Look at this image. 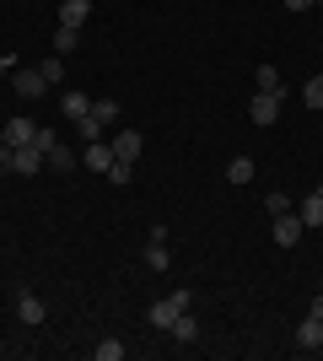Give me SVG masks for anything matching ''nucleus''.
Here are the masks:
<instances>
[{"label":"nucleus","instance_id":"obj_1","mask_svg":"<svg viewBox=\"0 0 323 361\" xmlns=\"http://www.w3.org/2000/svg\"><path fill=\"white\" fill-rule=\"evenodd\" d=\"M189 307H194V291H172V297H162V302H151V329H172V324H178V313H189Z\"/></svg>","mask_w":323,"mask_h":361},{"label":"nucleus","instance_id":"obj_2","mask_svg":"<svg viewBox=\"0 0 323 361\" xmlns=\"http://www.w3.org/2000/svg\"><path fill=\"white\" fill-rule=\"evenodd\" d=\"M11 92L22 97V103H38L49 92V81H44V71L38 65H16V75H11Z\"/></svg>","mask_w":323,"mask_h":361},{"label":"nucleus","instance_id":"obj_3","mask_svg":"<svg viewBox=\"0 0 323 361\" xmlns=\"http://www.w3.org/2000/svg\"><path fill=\"white\" fill-rule=\"evenodd\" d=\"M248 119L253 124H275L280 119V97L275 92H253V97H248Z\"/></svg>","mask_w":323,"mask_h":361},{"label":"nucleus","instance_id":"obj_4","mask_svg":"<svg viewBox=\"0 0 323 361\" xmlns=\"http://www.w3.org/2000/svg\"><path fill=\"white\" fill-rule=\"evenodd\" d=\"M140 151H146L140 130H119V135H113V162H140Z\"/></svg>","mask_w":323,"mask_h":361},{"label":"nucleus","instance_id":"obj_5","mask_svg":"<svg viewBox=\"0 0 323 361\" xmlns=\"http://www.w3.org/2000/svg\"><path fill=\"white\" fill-rule=\"evenodd\" d=\"M16 318H22L27 329H38V324H44V318H49L44 297H32V291H22V297H16Z\"/></svg>","mask_w":323,"mask_h":361},{"label":"nucleus","instance_id":"obj_6","mask_svg":"<svg viewBox=\"0 0 323 361\" xmlns=\"http://www.w3.org/2000/svg\"><path fill=\"white\" fill-rule=\"evenodd\" d=\"M302 232H308V226H302V216H275V243L280 248H296V243H302Z\"/></svg>","mask_w":323,"mask_h":361},{"label":"nucleus","instance_id":"obj_7","mask_svg":"<svg viewBox=\"0 0 323 361\" xmlns=\"http://www.w3.org/2000/svg\"><path fill=\"white\" fill-rule=\"evenodd\" d=\"M296 350H323V318H302L296 324Z\"/></svg>","mask_w":323,"mask_h":361},{"label":"nucleus","instance_id":"obj_8","mask_svg":"<svg viewBox=\"0 0 323 361\" xmlns=\"http://www.w3.org/2000/svg\"><path fill=\"white\" fill-rule=\"evenodd\" d=\"M38 167H44V151L32 146H11V173H38Z\"/></svg>","mask_w":323,"mask_h":361},{"label":"nucleus","instance_id":"obj_9","mask_svg":"<svg viewBox=\"0 0 323 361\" xmlns=\"http://www.w3.org/2000/svg\"><path fill=\"white\" fill-rule=\"evenodd\" d=\"M92 16V0H60V27H81Z\"/></svg>","mask_w":323,"mask_h":361},{"label":"nucleus","instance_id":"obj_10","mask_svg":"<svg viewBox=\"0 0 323 361\" xmlns=\"http://www.w3.org/2000/svg\"><path fill=\"white\" fill-rule=\"evenodd\" d=\"M81 162L92 167V173H108V167H113V146H108V140H92V146H87V157H81Z\"/></svg>","mask_w":323,"mask_h":361},{"label":"nucleus","instance_id":"obj_11","mask_svg":"<svg viewBox=\"0 0 323 361\" xmlns=\"http://www.w3.org/2000/svg\"><path fill=\"white\" fill-rule=\"evenodd\" d=\"M60 108H65V119H87V114H92V97H87V92H65L60 97Z\"/></svg>","mask_w":323,"mask_h":361},{"label":"nucleus","instance_id":"obj_12","mask_svg":"<svg viewBox=\"0 0 323 361\" xmlns=\"http://www.w3.org/2000/svg\"><path fill=\"white\" fill-rule=\"evenodd\" d=\"M296 216H302V226H323V183L302 200V211H296Z\"/></svg>","mask_w":323,"mask_h":361},{"label":"nucleus","instance_id":"obj_13","mask_svg":"<svg viewBox=\"0 0 323 361\" xmlns=\"http://www.w3.org/2000/svg\"><path fill=\"white\" fill-rule=\"evenodd\" d=\"M172 340H178V345H194V340H200V324H194V313H178V324H172Z\"/></svg>","mask_w":323,"mask_h":361},{"label":"nucleus","instance_id":"obj_14","mask_svg":"<svg viewBox=\"0 0 323 361\" xmlns=\"http://www.w3.org/2000/svg\"><path fill=\"white\" fill-rule=\"evenodd\" d=\"M253 173H259L253 157H232V162H227V183H253Z\"/></svg>","mask_w":323,"mask_h":361},{"label":"nucleus","instance_id":"obj_15","mask_svg":"<svg viewBox=\"0 0 323 361\" xmlns=\"http://www.w3.org/2000/svg\"><path fill=\"white\" fill-rule=\"evenodd\" d=\"M32 130H38L32 119H11V124H6V146H27V140H32Z\"/></svg>","mask_w":323,"mask_h":361},{"label":"nucleus","instance_id":"obj_16","mask_svg":"<svg viewBox=\"0 0 323 361\" xmlns=\"http://www.w3.org/2000/svg\"><path fill=\"white\" fill-rule=\"evenodd\" d=\"M253 81H259V92H275V97H286V87H280V71H275V65H259V71H253Z\"/></svg>","mask_w":323,"mask_h":361},{"label":"nucleus","instance_id":"obj_17","mask_svg":"<svg viewBox=\"0 0 323 361\" xmlns=\"http://www.w3.org/2000/svg\"><path fill=\"white\" fill-rule=\"evenodd\" d=\"M49 44H54V54H70V49L81 44V27H54V38H49Z\"/></svg>","mask_w":323,"mask_h":361},{"label":"nucleus","instance_id":"obj_18","mask_svg":"<svg viewBox=\"0 0 323 361\" xmlns=\"http://www.w3.org/2000/svg\"><path fill=\"white\" fill-rule=\"evenodd\" d=\"M38 71H44L49 87H60V81H65V54H49V60H38Z\"/></svg>","mask_w":323,"mask_h":361},{"label":"nucleus","instance_id":"obj_19","mask_svg":"<svg viewBox=\"0 0 323 361\" xmlns=\"http://www.w3.org/2000/svg\"><path fill=\"white\" fill-rule=\"evenodd\" d=\"M302 103H308L312 114L323 108V75H308V81H302Z\"/></svg>","mask_w":323,"mask_h":361},{"label":"nucleus","instance_id":"obj_20","mask_svg":"<svg viewBox=\"0 0 323 361\" xmlns=\"http://www.w3.org/2000/svg\"><path fill=\"white\" fill-rule=\"evenodd\" d=\"M76 130H81V140L92 146V140H103V130H108V124L97 119V114H87V119H76Z\"/></svg>","mask_w":323,"mask_h":361},{"label":"nucleus","instance_id":"obj_21","mask_svg":"<svg viewBox=\"0 0 323 361\" xmlns=\"http://www.w3.org/2000/svg\"><path fill=\"white\" fill-rule=\"evenodd\" d=\"M103 178L113 183V189H124V183L135 178V162H113V167H108V173H103Z\"/></svg>","mask_w":323,"mask_h":361},{"label":"nucleus","instance_id":"obj_22","mask_svg":"<svg viewBox=\"0 0 323 361\" xmlns=\"http://www.w3.org/2000/svg\"><path fill=\"white\" fill-rule=\"evenodd\" d=\"M172 259H167V243H151V248H146V270H167Z\"/></svg>","mask_w":323,"mask_h":361},{"label":"nucleus","instance_id":"obj_23","mask_svg":"<svg viewBox=\"0 0 323 361\" xmlns=\"http://www.w3.org/2000/svg\"><path fill=\"white\" fill-rule=\"evenodd\" d=\"M264 211H270V216H286V211H291V195L270 189V195H264Z\"/></svg>","mask_w":323,"mask_h":361},{"label":"nucleus","instance_id":"obj_24","mask_svg":"<svg viewBox=\"0 0 323 361\" xmlns=\"http://www.w3.org/2000/svg\"><path fill=\"white\" fill-rule=\"evenodd\" d=\"M32 146H38V151H44V157H49V151L60 146V135H54V130H44V124H38V130H32Z\"/></svg>","mask_w":323,"mask_h":361},{"label":"nucleus","instance_id":"obj_25","mask_svg":"<svg viewBox=\"0 0 323 361\" xmlns=\"http://www.w3.org/2000/svg\"><path fill=\"white\" fill-rule=\"evenodd\" d=\"M92 356H97V361H124V345H119V340H103Z\"/></svg>","mask_w":323,"mask_h":361},{"label":"nucleus","instance_id":"obj_26","mask_svg":"<svg viewBox=\"0 0 323 361\" xmlns=\"http://www.w3.org/2000/svg\"><path fill=\"white\" fill-rule=\"evenodd\" d=\"M44 162H49V167H60V173H65V167H76V157H70V151H65V146H54V151H49V157H44Z\"/></svg>","mask_w":323,"mask_h":361},{"label":"nucleus","instance_id":"obj_27","mask_svg":"<svg viewBox=\"0 0 323 361\" xmlns=\"http://www.w3.org/2000/svg\"><path fill=\"white\" fill-rule=\"evenodd\" d=\"M92 114H97L103 124H113V119H119V103H113V97H103V103H92Z\"/></svg>","mask_w":323,"mask_h":361},{"label":"nucleus","instance_id":"obj_28","mask_svg":"<svg viewBox=\"0 0 323 361\" xmlns=\"http://www.w3.org/2000/svg\"><path fill=\"white\" fill-rule=\"evenodd\" d=\"M16 65H22V60H16V54H0V75H6V81H11V75H16Z\"/></svg>","mask_w":323,"mask_h":361},{"label":"nucleus","instance_id":"obj_29","mask_svg":"<svg viewBox=\"0 0 323 361\" xmlns=\"http://www.w3.org/2000/svg\"><path fill=\"white\" fill-rule=\"evenodd\" d=\"M308 313H312V318H323V297H312V302H308Z\"/></svg>","mask_w":323,"mask_h":361},{"label":"nucleus","instance_id":"obj_30","mask_svg":"<svg viewBox=\"0 0 323 361\" xmlns=\"http://www.w3.org/2000/svg\"><path fill=\"white\" fill-rule=\"evenodd\" d=\"M286 6H291V11H308V6H318V0H286Z\"/></svg>","mask_w":323,"mask_h":361},{"label":"nucleus","instance_id":"obj_31","mask_svg":"<svg viewBox=\"0 0 323 361\" xmlns=\"http://www.w3.org/2000/svg\"><path fill=\"white\" fill-rule=\"evenodd\" d=\"M0 151H6V130H0Z\"/></svg>","mask_w":323,"mask_h":361}]
</instances>
